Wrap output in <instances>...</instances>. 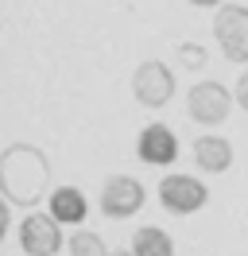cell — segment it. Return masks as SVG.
Wrapping results in <instances>:
<instances>
[{
  "instance_id": "cell-1",
  "label": "cell",
  "mask_w": 248,
  "mask_h": 256,
  "mask_svg": "<svg viewBox=\"0 0 248 256\" xmlns=\"http://www.w3.org/2000/svg\"><path fill=\"white\" fill-rule=\"evenodd\" d=\"M50 186V160L35 144H12L0 156V190L12 206H35Z\"/></svg>"
},
{
  "instance_id": "cell-2",
  "label": "cell",
  "mask_w": 248,
  "mask_h": 256,
  "mask_svg": "<svg viewBox=\"0 0 248 256\" xmlns=\"http://www.w3.org/2000/svg\"><path fill=\"white\" fill-rule=\"evenodd\" d=\"M232 101L236 94H229L221 82H198L190 94H186V112L194 124H206V128H217L229 120L232 112Z\"/></svg>"
},
{
  "instance_id": "cell-3",
  "label": "cell",
  "mask_w": 248,
  "mask_h": 256,
  "mask_svg": "<svg viewBox=\"0 0 248 256\" xmlns=\"http://www.w3.org/2000/svg\"><path fill=\"white\" fill-rule=\"evenodd\" d=\"M214 39L229 62H248V8L225 4L214 16Z\"/></svg>"
},
{
  "instance_id": "cell-4",
  "label": "cell",
  "mask_w": 248,
  "mask_h": 256,
  "mask_svg": "<svg viewBox=\"0 0 248 256\" xmlns=\"http://www.w3.org/2000/svg\"><path fill=\"white\" fill-rule=\"evenodd\" d=\"M148 202V190L136 175H108L105 186H101V214L112 218V222H124V218H136Z\"/></svg>"
},
{
  "instance_id": "cell-5",
  "label": "cell",
  "mask_w": 248,
  "mask_h": 256,
  "mask_svg": "<svg viewBox=\"0 0 248 256\" xmlns=\"http://www.w3.org/2000/svg\"><path fill=\"white\" fill-rule=\"evenodd\" d=\"M132 94H136V101L144 109H163L174 97V74H170V66H163L159 58L140 62L136 74H132Z\"/></svg>"
},
{
  "instance_id": "cell-6",
  "label": "cell",
  "mask_w": 248,
  "mask_h": 256,
  "mask_svg": "<svg viewBox=\"0 0 248 256\" xmlns=\"http://www.w3.org/2000/svg\"><path fill=\"white\" fill-rule=\"evenodd\" d=\"M159 202H163L167 214L186 218V214H198V210L210 202V186L194 175H167L159 182Z\"/></svg>"
},
{
  "instance_id": "cell-7",
  "label": "cell",
  "mask_w": 248,
  "mask_h": 256,
  "mask_svg": "<svg viewBox=\"0 0 248 256\" xmlns=\"http://www.w3.org/2000/svg\"><path fill=\"white\" fill-rule=\"evenodd\" d=\"M20 248L28 256H58V248H62L58 222L50 214H28L20 222Z\"/></svg>"
},
{
  "instance_id": "cell-8",
  "label": "cell",
  "mask_w": 248,
  "mask_h": 256,
  "mask_svg": "<svg viewBox=\"0 0 248 256\" xmlns=\"http://www.w3.org/2000/svg\"><path fill=\"white\" fill-rule=\"evenodd\" d=\"M136 156L148 167H170L178 160V140H174V132L167 124H148L136 140Z\"/></svg>"
},
{
  "instance_id": "cell-9",
  "label": "cell",
  "mask_w": 248,
  "mask_h": 256,
  "mask_svg": "<svg viewBox=\"0 0 248 256\" xmlns=\"http://www.w3.org/2000/svg\"><path fill=\"white\" fill-rule=\"evenodd\" d=\"M194 163L210 175H221L232 167V144L225 136H198L194 140Z\"/></svg>"
},
{
  "instance_id": "cell-10",
  "label": "cell",
  "mask_w": 248,
  "mask_h": 256,
  "mask_svg": "<svg viewBox=\"0 0 248 256\" xmlns=\"http://www.w3.org/2000/svg\"><path fill=\"white\" fill-rule=\"evenodd\" d=\"M46 202H50V218L58 225H82L90 214V202L78 186H58V190H50Z\"/></svg>"
},
{
  "instance_id": "cell-11",
  "label": "cell",
  "mask_w": 248,
  "mask_h": 256,
  "mask_svg": "<svg viewBox=\"0 0 248 256\" xmlns=\"http://www.w3.org/2000/svg\"><path fill=\"white\" fill-rule=\"evenodd\" d=\"M132 252L136 256H174V240L159 225H140L132 233Z\"/></svg>"
},
{
  "instance_id": "cell-12",
  "label": "cell",
  "mask_w": 248,
  "mask_h": 256,
  "mask_svg": "<svg viewBox=\"0 0 248 256\" xmlns=\"http://www.w3.org/2000/svg\"><path fill=\"white\" fill-rule=\"evenodd\" d=\"M70 256H112V252L105 248V240L97 237L93 229H78L70 237Z\"/></svg>"
},
{
  "instance_id": "cell-13",
  "label": "cell",
  "mask_w": 248,
  "mask_h": 256,
  "mask_svg": "<svg viewBox=\"0 0 248 256\" xmlns=\"http://www.w3.org/2000/svg\"><path fill=\"white\" fill-rule=\"evenodd\" d=\"M178 58H182V66H190V70H202V66H206V50H202L198 43H182V47H178Z\"/></svg>"
},
{
  "instance_id": "cell-14",
  "label": "cell",
  "mask_w": 248,
  "mask_h": 256,
  "mask_svg": "<svg viewBox=\"0 0 248 256\" xmlns=\"http://www.w3.org/2000/svg\"><path fill=\"white\" fill-rule=\"evenodd\" d=\"M232 94H236V105L248 112V74H240V78H236V90H232Z\"/></svg>"
},
{
  "instance_id": "cell-15",
  "label": "cell",
  "mask_w": 248,
  "mask_h": 256,
  "mask_svg": "<svg viewBox=\"0 0 248 256\" xmlns=\"http://www.w3.org/2000/svg\"><path fill=\"white\" fill-rule=\"evenodd\" d=\"M186 4H194V8H225L221 0H186Z\"/></svg>"
},
{
  "instance_id": "cell-16",
  "label": "cell",
  "mask_w": 248,
  "mask_h": 256,
  "mask_svg": "<svg viewBox=\"0 0 248 256\" xmlns=\"http://www.w3.org/2000/svg\"><path fill=\"white\" fill-rule=\"evenodd\" d=\"M112 256H136V252H132V248H128V252H124V248H116V252H112Z\"/></svg>"
}]
</instances>
